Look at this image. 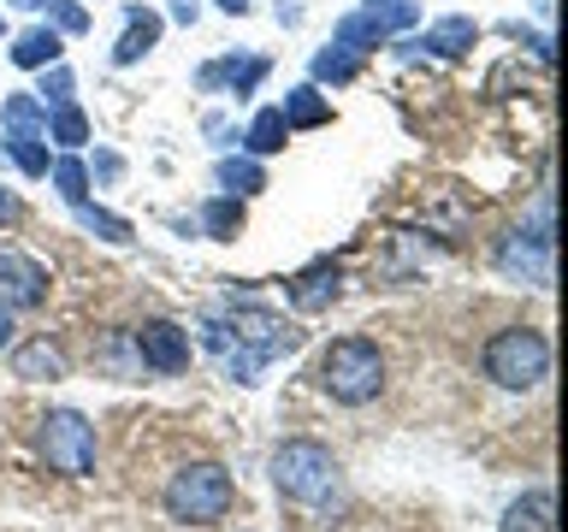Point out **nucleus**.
<instances>
[{"label":"nucleus","instance_id":"obj_8","mask_svg":"<svg viewBox=\"0 0 568 532\" xmlns=\"http://www.w3.org/2000/svg\"><path fill=\"white\" fill-rule=\"evenodd\" d=\"M497 273L545 290L550 284V219H539V231H509V237L497 243Z\"/></svg>","mask_w":568,"mask_h":532},{"label":"nucleus","instance_id":"obj_10","mask_svg":"<svg viewBox=\"0 0 568 532\" xmlns=\"http://www.w3.org/2000/svg\"><path fill=\"white\" fill-rule=\"evenodd\" d=\"M0 301H7V308H42L48 301V266L18 255V248H0Z\"/></svg>","mask_w":568,"mask_h":532},{"label":"nucleus","instance_id":"obj_32","mask_svg":"<svg viewBox=\"0 0 568 532\" xmlns=\"http://www.w3.org/2000/svg\"><path fill=\"white\" fill-rule=\"evenodd\" d=\"M12 219H18V195L0 190V225H12Z\"/></svg>","mask_w":568,"mask_h":532},{"label":"nucleus","instance_id":"obj_15","mask_svg":"<svg viewBox=\"0 0 568 532\" xmlns=\"http://www.w3.org/2000/svg\"><path fill=\"white\" fill-rule=\"evenodd\" d=\"M12 372L18 379H65V355L48 344V337H30V344H18V355H12Z\"/></svg>","mask_w":568,"mask_h":532},{"label":"nucleus","instance_id":"obj_30","mask_svg":"<svg viewBox=\"0 0 568 532\" xmlns=\"http://www.w3.org/2000/svg\"><path fill=\"white\" fill-rule=\"evenodd\" d=\"M95 177H101V184H119V177H124V160H119L113 149H101V154H95Z\"/></svg>","mask_w":568,"mask_h":532},{"label":"nucleus","instance_id":"obj_16","mask_svg":"<svg viewBox=\"0 0 568 532\" xmlns=\"http://www.w3.org/2000/svg\"><path fill=\"white\" fill-rule=\"evenodd\" d=\"M154 42H160V12L131 7V24H124L119 48H113V60H119V65H136L142 53H154Z\"/></svg>","mask_w":568,"mask_h":532},{"label":"nucleus","instance_id":"obj_5","mask_svg":"<svg viewBox=\"0 0 568 532\" xmlns=\"http://www.w3.org/2000/svg\"><path fill=\"white\" fill-rule=\"evenodd\" d=\"M273 485L291 497V503L320 509V503L337 491V456L326 450V443H314V438L278 443V456H273Z\"/></svg>","mask_w":568,"mask_h":532},{"label":"nucleus","instance_id":"obj_22","mask_svg":"<svg viewBox=\"0 0 568 532\" xmlns=\"http://www.w3.org/2000/svg\"><path fill=\"white\" fill-rule=\"evenodd\" d=\"M48 177H53V190H60L71 207H78V202H89V166H83L78 154H60V160H48Z\"/></svg>","mask_w":568,"mask_h":532},{"label":"nucleus","instance_id":"obj_21","mask_svg":"<svg viewBox=\"0 0 568 532\" xmlns=\"http://www.w3.org/2000/svg\"><path fill=\"white\" fill-rule=\"evenodd\" d=\"M243 142H248V154H278L284 142H291V124H284V113H278V106H261Z\"/></svg>","mask_w":568,"mask_h":532},{"label":"nucleus","instance_id":"obj_6","mask_svg":"<svg viewBox=\"0 0 568 532\" xmlns=\"http://www.w3.org/2000/svg\"><path fill=\"white\" fill-rule=\"evenodd\" d=\"M36 443H42V461L53 473H65V479L95 473V426L78 408H53L42 420V432H36Z\"/></svg>","mask_w":568,"mask_h":532},{"label":"nucleus","instance_id":"obj_12","mask_svg":"<svg viewBox=\"0 0 568 532\" xmlns=\"http://www.w3.org/2000/svg\"><path fill=\"white\" fill-rule=\"evenodd\" d=\"M337 284H344V273H337V260H314L308 273L291 278V301L302 314H326L337 301Z\"/></svg>","mask_w":568,"mask_h":532},{"label":"nucleus","instance_id":"obj_24","mask_svg":"<svg viewBox=\"0 0 568 532\" xmlns=\"http://www.w3.org/2000/svg\"><path fill=\"white\" fill-rule=\"evenodd\" d=\"M48 136L53 142H60V149H83V142H89V119H83V106H53V113H48Z\"/></svg>","mask_w":568,"mask_h":532},{"label":"nucleus","instance_id":"obj_13","mask_svg":"<svg viewBox=\"0 0 568 532\" xmlns=\"http://www.w3.org/2000/svg\"><path fill=\"white\" fill-rule=\"evenodd\" d=\"M261 78H266V60H261V53H243V60L231 53V60L202 65V78H195V83H202V89H231V95H248Z\"/></svg>","mask_w":568,"mask_h":532},{"label":"nucleus","instance_id":"obj_9","mask_svg":"<svg viewBox=\"0 0 568 532\" xmlns=\"http://www.w3.org/2000/svg\"><path fill=\"white\" fill-rule=\"evenodd\" d=\"M131 344L142 355V367H154V372H184L190 367V331L172 326V319H149V326H136Z\"/></svg>","mask_w":568,"mask_h":532},{"label":"nucleus","instance_id":"obj_29","mask_svg":"<svg viewBox=\"0 0 568 532\" xmlns=\"http://www.w3.org/2000/svg\"><path fill=\"white\" fill-rule=\"evenodd\" d=\"M48 18H53V30H65V35L89 30V12L78 7V0H48Z\"/></svg>","mask_w":568,"mask_h":532},{"label":"nucleus","instance_id":"obj_11","mask_svg":"<svg viewBox=\"0 0 568 532\" xmlns=\"http://www.w3.org/2000/svg\"><path fill=\"white\" fill-rule=\"evenodd\" d=\"M479 42V24L474 18H438L420 42H403V53H438V60H462Z\"/></svg>","mask_w":568,"mask_h":532},{"label":"nucleus","instance_id":"obj_31","mask_svg":"<svg viewBox=\"0 0 568 532\" xmlns=\"http://www.w3.org/2000/svg\"><path fill=\"white\" fill-rule=\"evenodd\" d=\"M166 7H172L178 24H195V18H202V0H166Z\"/></svg>","mask_w":568,"mask_h":532},{"label":"nucleus","instance_id":"obj_28","mask_svg":"<svg viewBox=\"0 0 568 532\" xmlns=\"http://www.w3.org/2000/svg\"><path fill=\"white\" fill-rule=\"evenodd\" d=\"M36 101H42V106H65V101H71V71H65V60L42 65V89H36Z\"/></svg>","mask_w":568,"mask_h":532},{"label":"nucleus","instance_id":"obj_33","mask_svg":"<svg viewBox=\"0 0 568 532\" xmlns=\"http://www.w3.org/2000/svg\"><path fill=\"white\" fill-rule=\"evenodd\" d=\"M7 344H12V308L0 301V349H7Z\"/></svg>","mask_w":568,"mask_h":532},{"label":"nucleus","instance_id":"obj_17","mask_svg":"<svg viewBox=\"0 0 568 532\" xmlns=\"http://www.w3.org/2000/svg\"><path fill=\"white\" fill-rule=\"evenodd\" d=\"M12 53V65L18 71H42V65H53V60H60V30H48V24H36V30H24V35H18V42L7 48Z\"/></svg>","mask_w":568,"mask_h":532},{"label":"nucleus","instance_id":"obj_23","mask_svg":"<svg viewBox=\"0 0 568 532\" xmlns=\"http://www.w3.org/2000/svg\"><path fill=\"white\" fill-rule=\"evenodd\" d=\"M355 71H362V53H355V48H320L314 53V83H349L355 78Z\"/></svg>","mask_w":568,"mask_h":532},{"label":"nucleus","instance_id":"obj_26","mask_svg":"<svg viewBox=\"0 0 568 532\" xmlns=\"http://www.w3.org/2000/svg\"><path fill=\"white\" fill-rule=\"evenodd\" d=\"M71 213H78V225H83V231H95V237H106V243H131V219H119V213L89 207V202H78Z\"/></svg>","mask_w":568,"mask_h":532},{"label":"nucleus","instance_id":"obj_14","mask_svg":"<svg viewBox=\"0 0 568 532\" xmlns=\"http://www.w3.org/2000/svg\"><path fill=\"white\" fill-rule=\"evenodd\" d=\"M284 124H291V131H320V124H332V101L320 95L314 83H296L291 95H284Z\"/></svg>","mask_w":568,"mask_h":532},{"label":"nucleus","instance_id":"obj_25","mask_svg":"<svg viewBox=\"0 0 568 532\" xmlns=\"http://www.w3.org/2000/svg\"><path fill=\"white\" fill-rule=\"evenodd\" d=\"M0 149L18 160V172H24V177H48V136H7Z\"/></svg>","mask_w":568,"mask_h":532},{"label":"nucleus","instance_id":"obj_3","mask_svg":"<svg viewBox=\"0 0 568 532\" xmlns=\"http://www.w3.org/2000/svg\"><path fill=\"white\" fill-rule=\"evenodd\" d=\"M231 503H237V485H231V473L220 461H190L166 485V514L178 526H213L231 514Z\"/></svg>","mask_w":568,"mask_h":532},{"label":"nucleus","instance_id":"obj_1","mask_svg":"<svg viewBox=\"0 0 568 532\" xmlns=\"http://www.w3.org/2000/svg\"><path fill=\"white\" fill-rule=\"evenodd\" d=\"M296 344H302V331L284 326V319L266 314V308H237L231 319H207L202 326V349L225 367V379H237V385H255L261 367H273L278 355H291Z\"/></svg>","mask_w":568,"mask_h":532},{"label":"nucleus","instance_id":"obj_27","mask_svg":"<svg viewBox=\"0 0 568 532\" xmlns=\"http://www.w3.org/2000/svg\"><path fill=\"white\" fill-rule=\"evenodd\" d=\"M202 225H207V237H231V231L243 225V202L237 195H213V202L202 207Z\"/></svg>","mask_w":568,"mask_h":532},{"label":"nucleus","instance_id":"obj_7","mask_svg":"<svg viewBox=\"0 0 568 532\" xmlns=\"http://www.w3.org/2000/svg\"><path fill=\"white\" fill-rule=\"evenodd\" d=\"M420 18L415 0H367V12H349L344 24H337V48H373L379 35H403L408 24Z\"/></svg>","mask_w":568,"mask_h":532},{"label":"nucleus","instance_id":"obj_4","mask_svg":"<svg viewBox=\"0 0 568 532\" xmlns=\"http://www.w3.org/2000/svg\"><path fill=\"white\" fill-rule=\"evenodd\" d=\"M479 367H486L491 385L504 390H532L550 379V337L532 331V326H504L486 344V355H479Z\"/></svg>","mask_w":568,"mask_h":532},{"label":"nucleus","instance_id":"obj_35","mask_svg":"<svg viewBox=\"0 0 568 532\" xmlns=\"http://www.w3.org/2000/svg\"><path fill=\"white\" fill-rule=\"evenodd\" d=\"M12 7H48V0H12Z\"/></svg>","mask_w":568,"mask_h":532},{"label":"nucleus","instance_id":"obj_34","mask_svg":"<svg viewBox=\"0 0 568 532\" xmlns=\"http://www.w3.org/2000/svg\"><path fill=\"white\" fill-rule=\"evenodd\" d=\"M213 7H220V12H231V18H243V12H248V0H213Z\"/></svg>","mask_w":568,"mask_h":532},{"label":"nucleus","instance_id":"obj_18","mask_svg":"<svg viewBox=\"0 0 568 532\" xmlns=\"http://www.w3.org/2000/svg\"><path fill=\"white\" fill-rule=\"evenodd\" d=\"M504 532H557V503H550L545 491L515 497L509 514H504Z\"/></svg>","mask_w":568,"mask_h":532},{"label":"nucleus","instance_id":"obj_2","mask_svg":"<svg viewBox=\"0 0 568 532\" xmlns=\"http://www.w3.org/2000/svg\"><path fill=\"white\" fill-rule=\"evenodd\" d=\"M320 390L344 408H362L385 390V355L373 337H337V344L320 355Z\"/></svg>","mask_w":568,"mask_h":532},{"label":"nucleus","instance_id":"obj_19","mask_svg":"<svg viewBox=\"0 0 568 532\" xmlns=\"http://www.w3.org/2000/svg\"><path fill=\"white\" fill-rule=\"evenodd\" d=\"M0 124H7V136H48V106L36 95H7Z\"/></svg>","mask_w":568,"mask_h":532},{"label":"nucleus","instance_id":"obj_20","mask_svg":"<svg viewBox=\"0 0 568 532\" xmlns=\"http://www.w3.org/2000/svg\"><path fill=\"white\" fill-rule=\"evenodd\" d=\"M213 177H220V190H225V195H255V190H266L261 160H248V154H225Z\"/></svg>","mask_w":568,"mask_h":532}]
</instances>
